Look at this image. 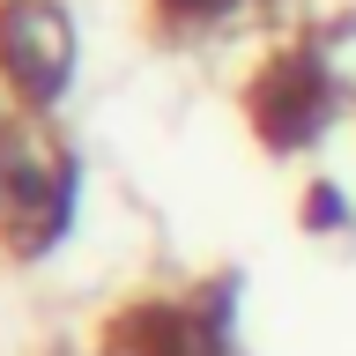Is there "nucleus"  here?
<instances>
[{
	"mask_svg": "<svg viewBox=\"0 0 356 356\" xmlns=\"http://www.w3.org/2000/svg\"><path fill=\"white\" fill-rule=\"evenodd\" d=\"M163 8H171V15H222L230 0H163Z\"/></svg>",
	"mask_w": 356,
	"mask_h": 356,
	"instance_id": "39448f33",
	"label": "nucleus"
},
{
	"mask_svg": "<svg viewBox=\"0 0 356 356\" xmlns=\"http://www.w3.org/2000/svg\"><path fill=\"white\" fill-rule=\"evenodd\" d=\"M74 67V30L52 0H8L0 8V74L15 82L22 104H52Z\"/></svg>",
	"mask_w": 356,
	"mask_h": 356,
	"instance_id": "f03ea898",
	"label": "nucleus"
},
{
	"mask_svg": "<svg viewBox=\"0 0 356 356\" xmlns=\"http://www.w3.org/2000/svg\"><path fill=\"white\" fill-rule=\"evenodd\" d=\"M74 208V163L38 119L0 127V238L8 252H44Z\"/></svg>",
	"mask_w": 356,
	"mask_h": 356,
	"instance_id": "f257e3e1",
	"label": "nucleus"
},
{
	"mask_svg": "<svg viewBox=\"0 0 356 356\" xmlns=\"http://www.w3.org/2000/svg\"><path fill=\"white\" fill-rule=\"evenodd\" d=\"M327 104H334V89H327V74H319V60H275V74L252 89V119H260V134L275 149L312 141L319 119H327Z\"/></svg>",
	"mask_w": 356,
	"mask_h": 356,
	"instance_id": "7ed1b4c3",
	"label": "nucleus"
},
{
	"mask_svg": "<svg viewBox=\"0 0 356 356\" xmlns=\"http://www.w3.org/2000/svg\"><path fill=\"white\" fill-rule=\"evenodd\" d=\"M104 349L111 356H222V341H216V327H200L193 312L134 305L119 327H104Z\"/></svg>",
	"mask_w": 356,
	"mask_h": 356,
	"instance_id": "20e7f679",
	"label": "nucleus"
}]
</instances>
